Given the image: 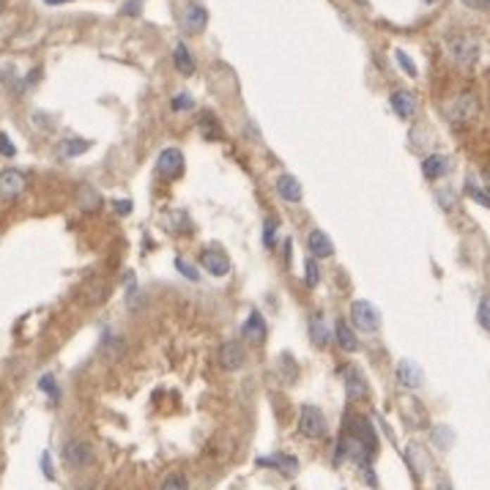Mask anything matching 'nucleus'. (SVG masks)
Listing matches in <instances>:
<instances>
[{"mask_svg": "<svg viewBox=\"0 0 490 490\" xmlns=\"http://www.w3.org/2000/svg\"><path fill=\"white\" fill-rule=\"evenodd\" d=\"M479 110H482V104H479L477 94L474 91H463V94H458L446 104V118L452 121V126H468L479 115Z\"/></svg>", "mask_w": 490, "mask_h": 490, "instance_id": "f257e3e1", "label": "nucleus"}, {"mask_svg": "<svg viewBox=\"0 0 490 490\" xmlns=\"http://www.w3.org/2000/svg\"><path fill=\"white\" fill-rule=\"evenodd\" d=\"M446 55H449V61L458 63L460 69H468V66H474V63L479 61V42H477L474 36H466V33L449 36V39H446Z\"/></svg>", "mask_w": 490, "mask_h": 490, "instance_id": "f03ea898", "label": "nucleus"}, {"mask_svg": "<svg viewBox=\"0 0 490 490\" xmlns=\"http://www.w3.org/2000/svg\"><path fill=\"white\" fill-rule=\"evenodd\" d=\"M61 458L63 463L72 468V471H80V468H88L94 463V446L82 439H69L61 449Z\"/></svg>", "mask_w": 490, "mask_h": 490, "instance_id": "7ed1b4c3", "label": "nucleus"}, {"mask_svg": "<svg viewBox=\"0 0 490 490\" xmlns=\"http://www.w3.org/2000/svg\"><path fill=\"white\" fill-rule=\"evenodd\" d=\"M351 320H353L362 332H375V329L381 326V313H378V307H375L372 301L359 299V301L351 304Z\"/></svg>", "mask_w": 490, "mask_h": 490, "instance_id": "20e7f679", "label": "nucleus"}, {"mask_svg": "<svg viewBox=\"0 0 490 490\" xmlns=\"http://www.w3.org/2000/svg\"><path fill=\"white\" fill-rule=\"evenodd\" d=\"M299 430L307 439H323V433H326V417H323V411L315 408V406H304L301 408V417H299Z\"/></svg>", "mask_w": 490, "mask_h": 490, "instance_id": "39448f33", "label": "nucleus"}, {"mask_svg": "<svg viewBox=\"0 0 490 490\" xmlns=\"http://www.w3.org/2000/svg\"><path fill=\"white\" fill-rule=\"evenodd\" d=\"M156 172H159L165 181L181 178V172H184V153H181L178 148H165V151L159 153V159H156Z\"/></svg>", "mask_w": 490, "mask_h": 490, "instance_id": "423d86ee", "label": "nucleus"}, {"mask_svg": "<svg viewBox=\"0 0 490 490\" xmlns=\"http://www.w3.org/2000/svg\"><path fill=\"white\" fill-rule=\"evenodd\" d=\"M25 187H27V178L23 170L8 168V170L0 172V200H8V203L17 200L25 192Z\"/></svg>", "mask_w": 490, "mask_h": 490, "instance_id": "0eeeda50", "label": "nucleus"}, {"mask_svg": "<svg viewBox=\"0 0 490 490\" xmlns=\"http://www.w3.org/2000/svg\"><path fill=\"white\" fill-rule=\"evenodd\" d=\"M394 375H397V384H400L403 389H419V387L425 384V372H422V367H419L414 359L397 362Z\"/></svg>", "mask_w": 490, "mask_h": 490, "instance_id": "6e6552de", "label": "nucleus"}, {"mask_svg": "<svg viewBox=\"0 0 490 490\" xmlns=\"http://www.w3.org/2000/svg\"><path fill=\"white\" fill-rule=\"evenodd\" d=\"M200 266L208 271L211 277H225V274H230V260H227V255L220 252L217 246L203 249V255H200Z\"/></svg>", "mask_w": 490, "mask_h": 490, "instance_id": "1a4fd4ad", "label": "nucleus"}, {"mask_svg": "<svg viewBox=\"0 0 490 490\" xmlns=\"http://www.w3.org/2000/svg\"><path fill=\"white\" fill-rule=\"evenodd\" d=\"M244 362H246V351L241 343L227 340V343L220 345V365L225 370H241Z\"/></svg>", "mask_w": 490, "mask_h": 490, "instance_id": "9d476101", "label": "nucleus"}, {"mask_svg": "<svg viewBox=\"0 0 490 490\" xmlns=\"http://www.w3.org/2000/svg\"><path fill=\"white\" fill-rule=\"evenodd\" d=\"M241 334H244L249 343H255V345L266 343V337H269V329H266V320H263V315L252 310V313L246 315L244 326H241Z\"/></svg>", "mask_w": 490, "mask_h": 490, "instance_id": "9b49d317", "label": "nucleus"}, {"mask_svg": "<svg viewBox=\"0 0 490 490\" xmlns=\"http://www.w3.org/2000/svg\"><path fill=\"white\" fill-rule=\"evenodd\" d=\"M452 170V159L446 156V153H430V156H425L422 159V172H425V178H430V181H439L441 175Z\"/></svg>", "mask_w": 490, "mask_h": 490, "instance_id": "f8f14e48", "label": "nucleus"}, {"mask_svg": "<svg viewBox=\"0 0 490 490\" xmlns=\"http://www.w3.org/2000/svg\"><path fill=\"white\" fill-rule=\"evenodd\" d=\"M181 23H184V30H187V33H200V30H206V23H208V11H206V6H200V3H189V6L184 8Z\"/></svg>", "mask_w": 490, "mask_h": 490, "instance_id": "ddd939ff", "label": "nucleus"}, {"mask_svg": "<svg viewBox=\"0 0 490 490\" xmlns=\"http://www.w3.org/2000/svg\"><path fill=\"white\" fill-rule=\"evenodd\" d=\"M389 104H392L397 118H411L417 113V99H414V94H408V91H394Z\"/></svg>", "mask_w": 490, "mask_h": 490, "instance_id": "4468645a", "label": "nucleus"}, {"mask_svg": "<svg viewBox=\"0 0 490 490\" xmlns=\"http://www.w3.org/2000/svg\"><path fill=\"white\" fill-rule=\"evenodd\" d=\"M123 348H126V345H123V337L121 334H113V332H104L101 340H99V353H101L104 359H110V362H113V359H121Z\"/></svg>", "mask_w": 490, "mask_h": 490, "instance_id": "2eb2a0df", "label": "nucleus"}, {"mask_svg": "<svg viewBox=\"0 0 490 490\" xmlns=\"http://www.w3.org/2000/svg\"><path fill=\"white\" fill-rule=\"evenodd\" d=\"M307 246H310L313 258H332L334 255V244H332V239L323 230H313L307 236Z\"/></svg>", "mask_w": 490, "mask_h": 490, "instance_id": "dca6fc26", "label": "nucleus"}, {"mask_svg": "<svg viewBox=\"0 0 490 490\" xmlns=\"http://www.w3.org/2000/svg\"><path fill=\"white\" fill-rule=\"evenodd\" d=\"M274 187H277V195L282 197L285 203H299L301 200V184L294 175H279Z\"/></svg>", "mask_w": 490, "mask_h": 490, "instance_id": "f3484780", "label": "nucleus"}, {"mask_svg": "<svg viewBox=\"0 0 490 490\" xmlns=\"http://www.w3.org/2000/svg\"><path fill=\"white\" fill-rule=\"evenodd\" d=\"M343 375H345V392H348V397H351V400H356V397H365V394H367L365 375H362L359 370L348 367Z\"/></svg>", "mask_w": 490, "mask_h": 490, "instance_id": "a211bd4d", "label": "nucleus"}, {"mask_svg": "<svg viewBox=\"0 0 490 490\" xmlns=\"http://www.w3.org/2000/svg\"><path fill=\"white\" fill-rule=\"evenodd\" d=\"M334 337H337V345H340L343 351H348V353H353V351L359 348V337H356V332H353L345 320H337V323H334Z\"/></svg>", "mask_w": 490, "mask_h": 490, "instance_id": "6ab92c4d", "label": "nucleus"}, {"mask_svg": "<svg viewBox=\"0 0 490 490\" xmlns=\"http://www.w3.org/2000/svg\"><path fill=\"white\" fill-rule=\"evenodd\" d=\"M258 463H260V466H274L277 471H282L285 477L296 474V468H299L296 458H291V455H271V458H260Z\"/></svg>", "mask_w": 490, "mask_h": 490, "instance_id": "aec40b11", "label": "nucleus"}, {"mask_svg": "<svg viewBox=\"0 0 490 490\" xmlns=\"http://www.w3.org/2000/svg\"><path fill=\"white\" fill-rule=\"evenodd\" d=\"M172 63L181 74H195V58L187 44H175V52H172Z\"/></svg>", "mask_w": 490, "mask_h": 490, "instance_id": "412c9836", "label": "nucleus"}, {"mask_svg": "<svg viewBox=\"0 0 490 490\" xmlns=\"http://www.w3.org/2000/svg\"><path fill=\"white\" fill-rule=\"evenodd\" d=\"M99 203H101V197H99V192L94 187H88V184L80 187V192H77V206H80L82 211H96Z\"/></svg>", "mask_w": 490, "mask_h": 490, "instance_id": "4be33fe9", "label": "nucleus"}, {"mask_svg": "<svg viewBox=\"0 0 490 490\" xmlns=\"http://www.w3.org/2000/svg\"><path fill=\"white\" fill-rule=\"evenodd\" d=\"M85 151H91V143H88V140H63V143H61V153H63L66 159L82 156Z\"/></svg>", "mask_w": 490, "mask_h": 490, "instance_id": "5701e85b", "label": "nucleus"}, {"mask_svg": "<svg viewBox=\"0 0 490 490\" xmlns=\"http://www.w3.org/2000/svg\"><path fill=\"white\" fill-rule=\"evenodd\" d=\"M200 132H203V137L206 140H220V126L214 121V115L211 113H206V115H200Z\"/></svg>", "mask_w": 490, "mask_h": 490, "instance_id": "b1692460", "label": "nucleus"}, {"mask_svg": "<svg viewBox=\"0 0 490 490\" xmlns=\"http://www.w3.org/2000/svg\"><path fill=\"white\" fill-rule=\"evenodd\" d=\"M310 334H313V343H318V345L329 343V329H326V323H323L320 315H315V318L310 320Z\"/></svg>", "mask_w": 490, "mask_h": 490, "instance_id": "393cba45", "label": "nucleus"}, {"mask_svg": "<svg viewBox=\"0 0 490 490\" xmlns=\"http://www.w3.org/2000/svg\"><path fill=\"white\" fill-rule=\"evenodd\" d=\"M466 192H468V195H471V197H474L477 203H482L485 208H490V189H488V187L482 189L479 184H474V181H468V184H466Z\"/></svg>", "mask_w": 490, "mask_h": 490, "instance_id": "a878e982", "label": "nucleus"}, {"mask_svg": "<svg viewBox=\"0 0 490 490\" xmlns=\"http://www.w3.org/2000/svg\"><path fill=\"white\" fill-rule=\"evenodd\" d=\"M477 320H479V326H482L485 332H490V294L479 299V307H477Z\"/></svg>", "mask_w": 490, "mask_h": 490, "instance_id": "bb28decb", "label": "nucleus"}, {"mask_svg": "<svg viewBox=\"0 0 490 490\" xmlns=\"http://www.w3.org/2000/svg\"><path fill=\"white\" fill-rule=\"evenodd\" d=\"M394 61H397V66H400V69H406V74H408V77H417V63L411 61V55H408L406 49H397V52H394Z\"/></svg>", "mask_w": 490, "mask_h": 490, "instance_id": "cd10ccee", "label": "nucleus"}, {"mask_svg": "<svg viewBox=\"0 0 490 490\" xmlns=\"http://www.w3.org/2000/svg\"><path fill=\"white\" fill-rule=\"evenodd\" d=\"M277 227H279L277 220H266V227H263V246L266 249H274V244H277Z\"/></svg>", "mask_w": 490, "mask_h": 490, "instance_id": "c85d7f7f", "label": "nucleus"}, {"mask_svg": "<svg viewBox=\"0 0 490 490\" xmlns=\"http://www.w3.org/2000/svg\"><path fill=\"white\" fill-rule=\"evenodd\" d=\"M159 490H189V485H187V477L170 474V477H165V482H162V488Z\"/></svg>", "mask_w": 490, "mask_h": 490, "instance_id": "c756f323", "label": "nucleus"}, {"mask_svg": "<svg viewBox=\"0 0 490 490\" xmlns=\"http://www.w3.org/2000/svg\"><path fill=\"white\" fill-rule=\"evenodd\" d=\"M170 107L175 113H181V110H192L195 107V99L189 96V94H175L170 101Z\"/></svg>", "mask_w": 490, "mask_h": 490, "instance_id": "7c9ffc66", "label": "nucleus"}, {"mask_svg": "<svg viewBox=\"0 0 490 490\" xmlns=\"http://www.w3.org/2000/svg\"><path fill=\"white\" fill-rule=\"evenodd\" d=\"M175 269H178V274H181V277H187V279H192V282H197V279H200V274L195 271V266H192V263H187L184 258H175Z\"/></svg>", "mask_w": 490, "mask_h": 490, "instance_id": "2f4dec72", "label": "nucleus"}, {"mask_svg": "<svg viewBox=\"0 0 490 490\" xmlns=\"http://www.w3.org/2000/svg\"><path fill=\"white\" fill-rule=\"evenodd\" d=\"M318 282H320V269H318V263L310 258V260H307V285L315 288Z\"/></svg>", "mask_w": 490, "mask_h": 490, "instance_id": "473e14b6", "label": "nucleus"}, {"mask_svg": "<svg viewBox=\"0 0 490 490\" xmlns=\"http://www.w3.org/2000/svg\"><path fill=\"white\" fill-rule=\"evenodd\" d=\"M14 153H17V146L11 143V137H8V134H3V132H0V156H8V159H11Z\"/></svg>", "mask_w": 490, "mask_h": 490, "instance_id": "72a5a7b5", "label": "nucleus"}, {"mask_svg": "<svg viewBox=\"0 0 490 490\" xmlns=\"http://www.w3.org/2000/svg\"><path fill=\"white\" fill-rule=\"evenodd\" d=\"M140 6H143V0H126L121 14L123 17H137V14H140Z\"/></svg>", "mask_w": 490, "mask_h": 490, "instance_id": "f704fd0d", "label": "nucleus"}, {"mask_svg": "<svg viewBox=\"0 0 490 490\" xmlns=\"http://www.w3.org/2000/svg\"><path fill=\"white\" fill-rule=\"evenodd\" d=\"M39 387L47 394H52V397H58V387H55V378H52V375H44V378L39 381Z\"/></svg>", "mask_w": 490, "mask_h": 490, "instance_id": "c9c22d12", "label": "nucleus"}, {"mask_svg": "<svg viewBox=\"0 0 490 490\" xmlns=\"http://www.w3.org/2000/svg\"><path fill=\"white\" fill-rule=\"evenodd\" d=\"M113 206H115V211H118V214H123V217H126V214H132V200H115Z\"/></svg>", "mask_w": 490, "mask_h": 490, "instance_id": "e433bc0d", "label": "nucleus"}, {"mask_svg": "<svg viewBox=\"0 0 490 490\" xmlns=\"http://www.w3.org/2000/svg\"><path fill=\"white\" fill-rule=\"evenodd\" d=\"M460 3H466L468 8H479V11L490 8V0H460Z\"/></svg>", "mask_w": 490, "mask_h": 490, "instance_id": "4c0bfd02", "label": "nucleus"}, {"mask_svg": "<svg viewBox=\"0 0 490 490\" xmlns=\"http://www.w3.org/2000/svg\"><path fill=\"white\" fill-rule=\"evenodd\" d=\"M42 471H44V477H47V479H55V474H52V468H49V455H47V452L42 455Z\"/></svg>", "mask_w": 490, "mask_h": 490, "instance_id": "58836bf2", "label": "nucleus"}, {"mask_svg": "<svg viewBox=\"0 0 490 490\" xmlns=\"http://www.w3.org/2000/svg\"><path fill=\"white\" fill-rule=\"evenodd\" d=\"M439 200L444 203L441 208H452V206H455V195H452V192H449V195H444V192H439Z\"/></svg>", "mask_w": 490, "mask_h": 490, "instance_id": "ea45409f", "label": "nucleus"}, {"mask_svg": "<svg viewBox=\"0 0 490 490\" xmlns=\"http://www.w3.org/2000/svg\"><path fill=\"white\" fill-rule=\"evenodd\" d=\"M44 3H49V6H61V3H69V0H44Z\"/></svg>", "mask_w": 490, "mask_h": 490, "instance_id": "a19ab883", "label": "nucleus"}, {"mask_svg": "<svg viewBox=\"0 0 490 490\" xmlns=\"http://www.w3.org/2000/svg\"><path fill=\"white\" fill-rule=\"evenodd\" d=\"M439 490H452L449 485H439Z\"/></svg>", "mask_w": 490, "mask_h": 490, "instance_id": "79ce46f5", "label": "nucleus"}, {"mask_svg": "<svg viewBox=\"0 0 490 490\" xmlns=\"http://www.w3.org/2000/svg\"><path fill=\"white\" fill-rule=\"evenodd\" d=\"M425 3H436V0H425Z\"/></svg>", "mask_w": 490, "mask_h": 490, "instance_id": "37998d69", "label": "nucleus"}, {"mask_svg": "<svg viewBox=\"0 0 490 490\" xmlns=\"http://www.w3.org/2000/svg\"><path fill=\"white\" fill-rule=\"evenodd\" d=\"M485 187H488V189H490V181H488V184H485Z\"/></svg>", "mask_w": 490, "mask_h": 490, "instance_id": "c03bdc74", "label": "nucleus"}]
</instances>
